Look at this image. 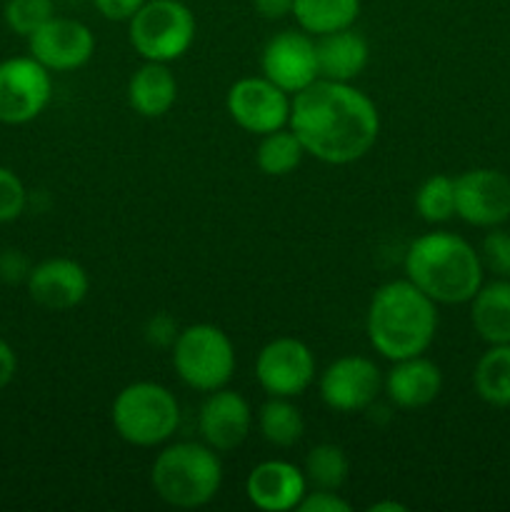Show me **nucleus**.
Listing matches in <instances>:
<instances>
[{"label":"nucleus","instance_id":"nucleus-1","mask_svg":"<svg viewBox=\"0 0 510 512\" xmlns=\"http://www.w3.org/2000/svg\"><path fill=\"white\" fill-rule=\"evenodd\" d=\"M288 128L310 158L325 165H350L378 143L380 113L370 95L353 83L318 78L293 95Z\"/></svg>","mask_w":510,"mask_h":512},{"label":"nucleus","instance_id":"nucleus-2","mask_svg":"<svg viewBox=\"0 0 510 512\" xmlns=\"http://www.w3.org/2000/svg\"><path fill=\"white\" fill-rule=\"evenodd\" d=\"M365 333L370 348L390 363L425 355L438 333V303L408 278L390 280L370 298Z\"/></svg>","mask_w":510,"mask_h":512},{"label":"nucleus","instance_id":"nucleus-3","mask_svg":"<svg viewBox=\"0 0 510 512\" xmlns=\"http://www.w3.org/2000/svg\"><path fill=\"white\" fill-rule=\"evenodd\" d=\"M405 278L438 305H463L483 285V263L473 245L448 230L425 233L405 253Z\"/></svg>","mask_w":510,"mask_h":512},{"label":"nucleus","instance_id":"nucleus-4","mask_svg":"<svg viewBox=\"0 0 510 512\" xmlns=\"http://www.w3.org/2000/svg\"><path fill=\"white\" fill-rule=\"evenodd\" d=\"M150 485H153V493L170 508H203L220 493L223 463L218 453L203 440L170 443L155 455L153 468H150Z\"/></svg>","mask_w":510,"mask_h":512},{"label":"nucleus","instance_id":"nucleus-5","mask_svg":"<svg viewBox=\"0 0 510 512\" xmlns=\"http://www.w3.org/2000/svg\"><path fill=\"white\" fill-rule=\"evenodd\" d=\"M115 435L135 448H158L168 443L180 425V403L165 385L153 380L130 383L110 405Z\"/></svg>","mask_w":510,"mask_h":512},{"label":"nucleus","instance_id":"nucleus-6","mask_svg":"<svg viewBox=\"0 0 510 512\" xmlns=\"http://www.w3.org/2000/svg\"><path fill=\"white\" fill-rule=\"evenodd\" d=\"M170 358L180 383L195 393L228 388L238 365L233 340L213 323H195L180 330L170 348Z\"/></svg>","mask_w":510,"mask_h":512},{"label":"nucleus","instance_id":"nucleus-7","mask_svg":"<svg viewBox=\"0 0 510 512\" xmlns=\"http://www.w3.org/2000/svg\"><path fill=\"white\" fill-rule=\"evenodd\" d=\"M198 23L183 0H145L128 20V40L135 53L153 63L180 60L195 43Z\"/></svg>","mask_w":510,"mask_h":512},{"label":"nucleus","instance_id":"nucleus-8","mask_svg":"<svg viewBox=\"0 0 510 512\" xmlns=\"http://www.w3.org/2000/svg\"><path fill=\"white\" fill-rule=\"evenodd\" d=\"M53 98V73L33 55L0 63V123L25 125L38 118Z\"/></svg>","mask_w":510,"mask_h":512},{"label":"nucleus","instance_id":"nucleus-9","mask_svg":"<svg viewBox=\"0 0 510 512\" xmlns=\"http://www.w3.org/2000/svg\"><path fill=\"white\" fill-rule=\"evenodd\" d=\"M315 355L303 340L273 338L255 358V380L268 398H300L315 383Z\"/></svg>","mask_w":510,"mask_h":512},{"label":"nucleus","instance_id":"nucleus-10","mask_svg":"<svg viewBox=\"0 0 510 512\" xmlns=\"http://www.w3.org/2000/svg\"><path fill=\"white\" fill-rule=\"evenodd\" d=\"M318 393L333 413H363L383 393V373L365 355H340L320 373Z\"/></svg>","mask_w":510,"mask_h":512},{"label":"nucleus","instance_id":"nucleus-11","mask_svg":"<svg viewBox=\"0 0 510 512\" xmlns=\"http://www.w3.org/2000/svg\"><path fill=\"white\" fill-rule=\"evenodd\" d=\"M290 100L293 95L285 93L265 75H248L230 85L225 110L245 133L265 135L288 125Z\"/></svg>","mask_w":510,"mask_h":512},{"label":"nucleus","instance_id":"nucleus-12","mask_svg":"<svg viewBox=\"0 0 510 512\" xmlns=\"http://www.w3.org/2000/svg\"><path fill=\"white\" fill-rule=\"evenodd\" d=\"M260 70L288 95L300 93L320 78L315 38L305 30H280L260 53Z\"/></svg>","mask_w":510,"mask_h":512},{"label":"nucleus","instance_id":"nucleus-13","mask_svg":"<svg viewBox=\"0 0 510 512\" xmlns=\"http://www.w3.org/2000/svg\"><path fill=\"white\" fill-rule=\"evenodd\" d=\"M455 215L475 228H498L510 218V178L493 168L455 178Z\"/></svg>","mask_w":510,"mask_h":512},{"label":"nucleus","instance_id":"nucleus-14","mask_svg":"<svg viewBox=\"0 0 510 512\" xmlns=\"http://www.w3.org/2000/svg\"><path fill=\"white\" fill-rule=\"evenodd\" d=\"M28 50L50 73H70L90 63L95 53V35L80 20L53 15L43 28L30 35Z\"/></svg>","mask_w":510,"mask_h":512},{"label":"nucleus","instance_id":"nucleus-15","mask_svg":"<svg viewBox=\"0 0 510 512\" xmlns=\"http://www.w3.org/2000/svg\"><path fill=\"white\" fill-rule=\"evenodd\" d=\"M253 428V410L240 393L230 388L205 393L198 410V433L215 453H230L240 448Z\"/></svg>","mask_w":510,"mask_h":512},{"label":"nucleus","instance_id":"nucleus-16","mask_svg":"<svg viewBox=\"0 0 510 512\" xmlns=\"http://www.w3.org/2000/svg\"><path fill=\"white\" fill-rule=\"evenodd\" d=\"M30 300L45 310H73L88 298V270L73 258H48L30 268L25 280Z\"/></svg>","mask_w":510,"mask_h":512},{"label":"nucleus","instance_id":"nucleus-17","mask_svg":"<svg viewBox=\"0 0 510 512\" xmlns=\"http://www.w3.org/2000/svg\"><path fill=\"white\" fill-rule=\"evenodd\" d=\"M308 488L303 470L288 460H263L245 478V498L263 512L295 510Z\"/></svg>","mask_w":510,"mask_h":512},{"label":"nucleus","instance_id":"nucleus-18","mask_svg":"<svg viewBox=\"0 0 510 512\" xmlns=\"http://www.w3.org/2000/svg\"><path fill=\"white\" fill-rule=\"evenodd\" d=\"M443 390V373L425 355L393 360V368L383 375V393L400 410H420L435 403Z\"/></svg>","mask_w":510,"mask_h":512},{"label":"nucleus","instance_id":"nucleus-19","mask_svg":"<svg viewBox=\"0 0 510 512\" xmlns=\"http://www.w3.org/2000/svg\"><path fill=\"white\" fill-rule=\"evenodd\" d=\"M315 53H318L320 78L335 80V83H353L368 68L370 60L368 40L353 28L315 38Z\"/></svg>","mask_w":510,"mask_h":512},{"label":"nucleus","instance_id":"nucleus-20","mask_svg":"<svg viewBox=\"0 0 510 512\" xmlns=\"http://www.w3.org/2000/svg\"><path fill=\"white\" fill-rule=\"evenodd\" d=\"M178 100V80L168 63L145 60L128 80V105L143 118H163Z\"/></svg>","mask_w":510,"mask_h":512},{"label":"nucleus","instance_id":"nucleus-21","mask_svg":"<svg viewBox=\"0 0 510 512\" xmlns=\"http://www.w3.org/2000/svg\"><path fill=\"white\" fill-rule=\"evenodd\" d=\"M470 323L488 345L510 343V280L495 278L480 285L470 300Z\"/></svg>","mask_w":510,"mask_h":512},{"label":"nucleus","instance_id":"nucleus-22","mask_svg":"<svg viewBox=\"0 0 510 512\" xmlns=\"http://www.w3.org/2000/svg\"><path fill=\"white\" fill-rule=\"evenodd\" d=\"M300 30L313 38L353 28L360 15V0H293V13Z\"/></svg>","mask_w":510,"mask_h":512},{"label":"nucleus","instance_id":"nucleus-23","mask_svg":"<svg viewBox=\"0 0 510 512\" xmlns=\"http://www.w3.org/2000/svg\"><path fill=\"white\" fill-rule=\"evenodd\" d=\"M260 438L273 448H293L305 435V418L293 398H268L258 410Z\"/></svg>","mask_w":510,"mask_h":512},{"label":"nucleus","instance_id":"nucleus-24","mask_svg":"<svg viewBox=\"0 0 510 512\" xmlns=\"http://www.w3.org/2000/svg\"><path fill=\"white\" fill-rule=\"evenodd\" d=\"M475 393L493 408H510V343L490 345L473 370Z\"/></svg>","mask_w":510,"mask_h":512},{"label":"nucleus","instance_id":"nucleus-25","mask_svg":"<svg viewBox=\"0 0 510 512\" xmlns=\"http://www.w3.org/2000/svg\"><path fill=\"white\" fill-rule=\"evenodd\" d=\"M305 158V148L298 135L285 125V128L273 130V133L260 135L258 150H255V163L260 173L270 178H285L293 173Z\"/></svg>","mask_w":510,"mask_h":512},{"label":"nucleus","instance_id":"nucleus-26","mask_svg":"<svg viewBox=\"0 0 510 512\" xmlns=\"http://www.w3.org/2000/svg\"><path fill=\"white\" fill-rule=\"evenodd\" d=\"M305 478L308 485L320 490H340L348 480L350 460L345 450L335 443H320L305 455Z\"/></svg>","mask_w":510,"mask_h":512},{"label":"nucleus","instance_id":"nucleus-27","mask_svg":"<svg viewBox=\"0 0 510 512\" xmlns=\"http://www.w3.org/2000/svg\"><path fill=\"white\" fill-rule=\"evenodd\" d=\"M415 213L430 225L448 223L455 218V178L430 175L415 193Z\"/></svg>","mask_w":510,"mask_h":512},{"label":"nucleus","instance_id":"nucleus-28","mask_svg":"<svg viewBox=\"0 0 510 512\" xmlns=\"http://www.w3.org/2000/svg\"><path fill=\"white\" fill-rule=\"evenodd\" d=\"M55 15L53 0H5V25L20 38H30Z\"/></svg>","mask_w":510,"mask_h":512},{"label":"nucleus","instance_id":"nucleus-29","mask_svg":"<svg viewBox=\"0 0 510 512\" xmlns=\"http://www.w3.org/2000/svg\"><path fill=\"white\" fill-rule=\"evenodd\" d=\"M478 255L483 270H488L495 278L510 280V233L500 230V225L490 228V233L480 243Z\"/></svg>","mask_w":510,"mask_h":512},{"label":"nucleus","instance_id":"nucleus-30","mask_svg":"<svg viewBox=\"0 0 510 512\" xmlns=\"http://www.w3.org/2000/svg\"><path fill=\"white\" fill-rule=\"evenodd\" d=\"M28 205V190L18 173L0 165V223H13L25 213Z\"/></svg>","mask_w":510,"mask_h":512},{"label":"nucleus","instance_id":"nucleus-31","mask_svg":"<svg viewBox=\"0 0 510 512\" xmlns=\"http://www.w3.org/2000/svg\"><path fill=\"white\" fill-rule=\"evenodd\" d=\"M298 512H350L348 500H343L338 495V490H320V488H308V493L303 495L300 505L295 508Z\"/></svg>","mask_w":510,"mask_h":512},{"label":"nucleus","instance_id":"nucleus-32","mask_svg":"<svg viewBox=\"0 0 510 512\" xmlns=\"http://www.w3.org/2000/svg\"><path fill=\"white\" fill-rule=\"evenodd\" d=\"M178 333L180 330L178 325H175V320L165 313L153 315V318L148 320V325H145V340H148L150 345H155V348H173Z\"/></svg>","mask_w":510,"mask_h":512},{"label":"nucleus","instance_id":"nucleus-33","mask_svg":"<svg viewBox=\"0 0 510 512\" xmlns=\"http://www.w3.org/2000/svg\"><path fill=\"white\" fill-rule=\"evenodd\" d=\"M30 268L33 265L18 250H3L0 253V280H5V283H25L30 275Z\"/></svg>","mask_w":510,"mask_h":512},{"label":"nucleus","instance_id":"nucleus-34","mask_svg":"<svg viewBox=\"0 0 510 512\" xmlns=\"http://www.w3.org/2000/svg\"><path fill=\"white\" fill-rule=\"evenodd\" d=\"M98 13L113 23H128L135 13L145 5V0H93Z\"/></svg>","mask_w":510,"mask_h":512},{"label":"nucleus","instance_id":"nucleus-35","mask_svg":"<svg viewBox=\"0 0 510 512\" xmlns=\"http://www.w3.org/2000/svg\"><path fill=\"white\" fill-rule=\"evenodd\" d=\"M253 8L265 20H283L293 13V0H253Z\"/></svg>","mask_w":510,"mask_h":512},{"label":"nucleus","instance_id":"nucleus-36","mask_svg":"<svg viewBox=\"0 0 510 512\" xmlns=\"http://www.w3.org/2000/svg\"><path fill=\"white\" fill-rule=\"evenodd\" d=\"M15 373H18V355L10 348V343L0 338V390L13 383Z\"/></svg>","mask_w":510,"mask_h":512},{"label":"nucleus","instance_id":"nucleus-37","mask_svg":"<svg viewBox=\"0 0 510 512\" xmlns=\"http://www.w3.org/2000/svg\"><path fill=\"white\" fill-rule=\"evenodd\" d=\"M370 512H405L408 508H405L403 503H395V500H380V503H373L368 508Z\"/></svg>","mask_w":510,"mask_h":512}]
</instances>
